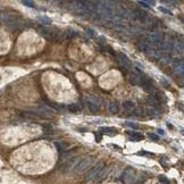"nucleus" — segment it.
Here are the masks:
<instances>
[{
    "label": "nucleus",
    "mask_w": 184,
    "mask_h": 184,
    "mask_svg": "<svg viewBox=\"0 0 184 184\" xmlns=\"http://www.w3.org/2000/svg\"><path fill=\"white\" fill-rule=\"evenodd\" d=\"M147 114L148 115H150V116H158L159 115V110H157V109H155V108H148L147 109Z\"/></svg>",
    "instance_id": "cd10ccee"
},
{
    "label": "nucleus",
    "mask_w": 184,
    "mask_h": 184,
    "mask_svg": "<svg viewBox=\"0 0 184 184\" xmlns=\"http://www.w3.org/2000/svg\"><path fill=\"white\" fill-rule=\"evenodd\" d=\"M157 132H158V133H159V134H160V135H163V136H164V135H165V132H164V129H158V131H157Z\"/></svg>",
    "instance_id": "e433bc0d"
},
{
    "label": "nucleus",
    "mask_w": 184,
    "mask_h": 184,
    "mask_svg": "<svg viewBox=\"0 0 184 184\" xmlns=\"http://www.w3.org/2000/svg\"><path fill=\"white\" fill-rule=\"evenodd\" d=\"M125 125H126V126H129V127H131V129H139L138 124H136V123H133V122H126V123H125Z\"/></svg>",
    "instance_id": "c756f323"
},
{
    "label": "nucleus",
    "mask_w": 184,
    "mask_h": 184,
    "mask_svg": "<svg viewBox=\"0 0 184 184\" xmlns=\"http://www.w3.org/2000/svg\"><path fill=\"white\" fill-rule=\"evenodd\" d=\"M83 102H84V105H85V107L88 108V110L90 111V112H92V114H97L98 111L100 110V108L97 106V105H94L93 102H91V101H89L87 98H84L83 99Z\"/></svg>",
    "instance_id": "9b49d317"
},
{
    "label": "nucleus",
    "mask_w": 184,
    "mask_h": 184,
    "mask_svg": "<svg viewBox=\"0 0 184 184\" xmlns=\"http://www.w3.org/2000/svg\"><path fill=\"white\" fill-rule=\"evenodd\" d=\"M22 3H23L24 6H26V7H30V8L35 7V3H34L33 1H30V0H23Z\"/></svg>",
    "instance_id": "c85d7f7f"
},
{
    "label": "nucleus",
    "mask_w": 184,
    "mask_h": 184,
    "mask_svg": "<svg viewBox=\"0 0 184 184\" xmlns=\"http://www.w3.org/2000/svg\"><path fill=\"white\" fill-rule=\"evenodd\" d=\"M85 98H87L89 101L93 102L94 105H97L99 108H100V107H101V105H102V102H101L100 98H99V97H97V95H93V94H91V95H87Z\"/></svg>",
    "instance_id": "f3484780"
},
{
    "label": "nucleus",
    "mask_w": 184,
    "mask_h": 184,
    "mask_svg": "<svg viewBox=\"0 0 184 184\" xmlns=\"http://www.w3.org/2000/svg\"><path fill=\"white\" fill-rule=\"evenodd\" d=\"M138 3H139L141 7H143V8H147V9L150 8V5L148 3L147 1H142V0H140V1H138Z\"/></svg>",
    "instance_id": "2f4dec72"
},
{
    "label": "nucleus",
    "mask_w": 184,
    "mask_h": 184,
    "mask_svg": "<svg viewBox=\"0 0 184 184\" xmlns=\"http://www.w3.org/2000/svg\"><path fill=\"white\" fill-rule=\"evenodd\" d=\"M116 59H117V63L123 66V68H131L132 67V61L129 60V58L125 54H123V52L116 54Z\"/></svg>",
    "instance_id": "0eeeda50"
},
{
    "label": "nucleus",
    "mask_w": 184,
    "mask_h": 184,
    "mask_svg": "<svg viewBox=\"0 0 184 184\" xmlns=\"http://www.w3.org/2000/svg\"><path fill=\"white\" fill-rule=\"evenodd\" d=\"M110 167H104L102 169H101V172L99 173V175L95 177V181H98V182H100V181H102L105 177H107V175L110 173Z\"/></svg>",
    "instance_id": "ddd939ff"
},
{
    "label": "nucleus",
    "mask_w": 184,
    "mask_h": 184,
    "mask_svg": "<svg viewBox=\"0 0 184 184\" xmlns=\"http://www.w3.org/2000/svg\"><path fill=\"white\" fill-rule=\"evenodd\" d=\"M95 162H97V159H95L94 156H88V157H85V158H83L78 162V164L74 167L73 172L76 174H82V173L89 170L91 167H93Z\"/></svg>",
    "instance_id": "f03ea898"
},
{
    "label": "nucleus",
    "mask_w": 184,
    "mask_h": 184,
    "mask_svg": "<svg viewBox=\"0 0 184 184\" xmlns=\"http://www.w3.org/2000/svg\"><path fill=\"white\" fill-rule=\"evenodd\" d=\"M136 179V172L133 167H127L122 174V181L126 184H132Z\"/></svg>",
    "instance_id": "423d86ee"
},
{
    "label": "nucleus",
    "mask_w": 184,
    "mask_h": 184,
    "mask_svg": "<svg viewBox=\"0 0 184 184\" xmlns=\"http://www.w3.org/2000/svg\"><path fill=\"white\" fill-rule=\"evenodd\" d=\"M0 20H1L2 24H5L6 26H8L12 30H17V29H20L23 26V22L22 20H19L16 16H13V15H9V14L1 15Z\"/></svg>",
    "instance_id": "7ed1b4c3"
},
{
    "label": "nucleus",
    "mask_w": 184,
    "mask_h": 184,
    "mask_svg": "<svg viewBox=\"0 0 184 184\" xmlns=\"http://www.w3.org/2000/svg\"><path fill=\"white\" fill-rule=\"evenodd\" d=\"M104 167H105V164H104V163H98L95 166L91 167V168L87 172V174H85V176H84V181H85V182H90V181L95 180V177L99 175V173L101 172V169H102Z\"/></svg>",
    "instance_id": "20e7f679"
},
{
    "label": "nucleus",
    "mask_w": 184,
    "mask_h": 184,
    "mask_svg": "<svg viewBox=\"0 0 184 184\" xmlns=\"http://www.w3.org/2000/svg\"><path fill=\"white\" fill-rule=\"evenodd\" d=\"M140 78H141V75H139V74H133V75L129 76V82H131V84H133V85H139Z\"/></svg>",
    "instance_id": "aec40b11"
},
{
    "label": "nucleus",
    "mask_w": 184,
    "mask_h": 184,
    "mask_svg": "<svg viewBox=\"0 0 184 184\" xmlns=\"http://www.w3.org/2000/svg\"><path fill=\"white\" fill-rule=\"evenodd\" d=\"M138 49L148 56H152V54H153V49L151 48L150 43L148 42L147 40L139 41V42H138Z\"/></svg>",
    "instance_id": "6e6552de"
},
{
    "label": "nucleus",
    "mask_w": 184,
    "mask_h": 184,
    "mask_svg": "<svg viewBox=\"0 0 184 184\" xmlns=\"http://www.w3.org/2000/svg\"><path fill=\"white\" fill-rule=\"evenodd\" d=\"M55 146L57 148V150L61 153L64 151H66L68 148H70V143L68 142H65V141H58V142H55Z\"/></svg>",
    "instance_id": "4468645a"
},
{
    "label": "nucleus",
    "mask_w": 184,
    "mask_h": 184,
    "mask_svg": "<svg viewBox=\"0 0 184 184\" xmlns=\"http://www.w3.org/2000/svg\"><path fill=\"white\" fill-rule=\"evenodd\" d=\"M39 33H40V35H42L43 37H47V39H56L55 32L52 30H50L49 27H46V26H40Z\"/></svg>",
    "instance_id": "9d476101"
},
{
    "label": "nucleus",
    "mask_w": 184,
    "mask_h": 184,
    "mask_svg": "<svg viewBox=\"0 0 184 184\" xmlns=\"http://www.w3.org/2000/svg\"><path fill=\"white\" fill-rule=\"evenodd\" d=\"M159 181L162 182L163 184H169V181L167 180V177L164 176V175H162V176H159Z\"/></svg>",
    "instance_id": "72a5a7b5"
},
{
    "label": "nucleus",
    "mask_w": 184,
    "mask_h": 184,
    "mask_svg": "<svg viewBox=\"0 0 184 184\" xmlns=\"http://www.w3.org/2000/svg\"><path fill=\"white\" fill-rule=\"evenodd\" d=\"M170 65H172V68H173L174 71H176L180 66L184 65V61H183V59H182V58H174V59H172Z\"/></svg>",
    "instance_id": "2eb2a0df"
},
{
    "label": "nucleus",
    "mask_w": 184,
    "mask_h": 184,
    "mask_svg": "<svg viewBox=\"0 0 184 184\" xmlns=\"http://www.w3.org/2000/svg\"><path fill=\"white\" fill-rule=\"evenodd\" d=\"M85 32H87V34H88V35H90V37H95V31H94V30H92V29H89V27H88V29H85Z\"/></svg>",
    "instance_id": "473e14b6"
},
{
    "label": "nucleus",
    "mask_w": 184,
    "mask_h": 184,
    "mask_svg": "<svg viewBox=\"0 0 184 184\" xmlns=\"http://www.w3.org/2000/svg\"><path fill=\"white\" fill-rule=\"evenodd\" d=\"M100 132H102L104 134H116L117 129L114 127H100Z\"/></svg>",
    "instance_id": "4be33fe9"
},
{
    "label": "nucleus",
    "mask_w": 184,
    "mask_h": 184,
    "mask_svg": "<svg viewBox=\"0 0 184 184\" xmlns=\"http://www.w3.org/2000/svg\"><path fill=\"white\" fill-rule=\"evenodd\" d=\"M159 10H160L162 13L166 14V15H173V13H172V12H170L169 9H167V8L163 7V6H160V7H159Z\"/></svg>",
    "instance_id": "7c9ffc66"
},
{
    "label": "nucleus",
    "mask_w": 184,
    "mask_h": 184,
    "mask_svg": "<svg viewBox=\"0 0 184 184\" xmlns=\"http://www.w3.org/2000/svg\"><path fill=\"white\" fill-rule=\"evenodd\" d=\"M108 110H109V112L112 114V115L117 114V112L119 111V106H118V104H117V102H115V101L110 102V104L108 105Z\"/></svg>",
    "instance_id": "6ab92c4d"
},
{
    "label": "nucleus",
    "mask_w": 184,
    "mask_h": 184,
    "mask_svg": "<svg viewBox=\"0 0 184 184\" xmlns=\"http://www.w3.org/2000/svg\"><path fill=\"white\" fill-rule=\"evenodd\" d=\"M146 40H147L149 43L151 42V43L158 44V43H160L162 41H164V34H163V33H158V32H151V33L148 34Z\"/></svg>",
    "instance_id": "1a4fd4ad"
},
{
    "label": "nucleus",
    "mask_w": 184,
    "mask_h": 184,
    "mask_svg": "<svg viewBox=\"0 0 184 184\" xmlns=\"http://www.w3.org/2000/svg\"><path fill=\"white\" fill-rule=\"evenodd\" d=\"M143 114H144V110H143L142 108H139V107H136V108H133V109H132V115H133V116L141 117Z\"/></svg>",
    "instance_id": "5701e85b"
},
{
    "label": "nucleus",
    "mask_w": 184,
    "mask_h": 184,
    "mask_svg": "<svg viewBox=\"0 0 184 184\" xmlns=\"http://www.w3.org/2000/svg\"><path fill=\"white\" fill-rule=\"evenodd\" d=\"M147 136L150 139V140H152V141H159L160 140V138H159V135L158 134H156V133H152V132H149L147 133Z\"/></svg>",
    "instance_id": "a878e982"
},
{
    "label": "nucleus",
    "mask_w": 184,
    "mask_h": 184,
    "mask_svg": "<svg viewBox=\"0 0 184 184\" xmlns=\"http://www.w3.org/2000/svg\"><path fill=\"white\" fill-rule=\"evenodd\" d=\"M42 129L46 132V134H49V133L51 132V129H49V127H47V126H42Z\"/></svg>",
    "instance_id": "f704fd0d"
},
{
    "label": "nucleus",
    "mask_w": 184,
    "mask_h": 184,
    "mask_svg": "<svg viewBox=\"0 0 184 184\" xmlns=\"http://www.w3.org/2000/svg\"><path fill=\"white\" fill-rule=\"evenodd\" d=\"M148 104H149L150 108H155V109L159 110L160 102H159V100H158L156 97H153V95H150V97H148Z\"/></svg>",
    "instance_id": "f8f14e48"
},
{
    "label": "nucleus",
    "mask_w": 184,
    "mask_h": 184,
    "mask_svg": "<svg viewBox=\"0 0 184 184\" xmlns=\"http://www.w3.org/2000/svg\"><path fill=\"white\" fill-rule=\"evenodd\" d=\"M133 102L131 101V100H126V101H124L123 102V108H124V110H131V109H133Z\"/></svg>",
    "instance_id": "393cba45"
},
{
    "label": "nucleus",
    "mask_w": 184,
    "mask_h": 184,
    "mask_svg": "<svg viewBox=\"0 0 184 184\" xmlns=\"http://www.w3.org/2000/svg\"><path fill=\"white\" fill-rule=\"evenodd\" d=\"M116 2L112 1H104L100 2V6L98 7V14L101 16V18L111 19L115 16V8Z\"/></svg>",
    "instance_id": "f257e3e1"
},
{
    "label": "nucleus",
    "mask_w": 184,
    "mask_h": 184,
    "mask_svg": "<svg viewBox=\"0 0 184 184\" xmlns=\"http://www.w3.org/2000/svg\"><path fill=\"white\" fill-rule=\"evenodd\" d=\"M129 141H140L143 139V135L139 132H129Z\"/></svg>",
    "instance_id": "dca6fc26"
},
{
    "label": "nucleus",
    "mask_w": 184,
    "mask_h": 184,
    "mask_svg": "<svg viewBox=\"0 0 184 184\" xmlns=\"http://www.w3.org/2000/svg\"><path fill=\"white\" fill-rule=\"evenodd\" d=\"M65 35L67 39H72V37H75L78 35V33L76 32V31H74V30H68L66 33H65Z\"/></svg>",
    "instance_id": "bb28decb"
},
{
    "label": "nucleus",
    "mask_w": 184,
    "mask_h": 184,
    "mask_svg": "<svg viewBox=\"0 0 184 184\" xmlns=\"http://www.w3.org/2000/svg\"><path fill=\"white\" fill-rule=\"evenodd\" d=\"M162 83H163L164 85H169V82H167L165 78H162Z\"/></svg>",
    "instance_id": "c9c22d12"
},
{
    "label": "nucleus",
    "mask_w": 184,
    "mask_h": 184,
    "mask_svg": "<svg viewBox=\"0 0 184 184\" xmlns=\"http://www.w3.org/2000/svg\"><path fill=\"white\" fill-rule=\"evenodd\" d=\"M81 160V158L78 156H73L71 158H68L64 164L61 166V172L64 174H67L70 172H73L74 167L78 164V162Z\"/></svg>",
    "instance_id": "39448f33"
},
{
    "label": "nucleus",
    "mask_w": 184,
    "mask_h": 184,
    "mask_svg": "<svg viewBox=\"0 0 184 184\" xmlns=\"http://www.w3.org/2000/svg\"><path fill=\"white\" fill-rule=\"evenodd\" d=\"M37 20H39L41 24H43V25H51V24H52L51 19L48 18L47 16H43V15H40V16L37 17Z\"/></svg>",
    "instance_id": "412c9836"
},
{
    "label": "nucleus",
    "mask_w": 184,
    "mask_h": 184,
    "mask_svg": "<svg viewBox=\"0 0 184 184\" xmlns=\"http://www.w3.org/2000/svg\"><path fill=\"white\" fill-rule=\"evenodd\" d=\"M67 109L70 111H72V112H78V111L82 109V107H81L80 105H77V104H73V105H70V106L67 107Z\"/></svg>",
    "instance_id": "b1692460"
},
{
    "label": "nucleus",
    "mask_w": 184,
    "mask_h": 184,
    "mask_svg": "<svg viewBox=\"0 0 184 184\" xmlns=\"http://www.w3.org/2000/svg\"><path fill=\"white\" fill-rule=\"evenodd\" d=\"M170 61H172V58H170V56L169 55H165V54H164V55L159 58V65H160V66L169 65Z\"/></svg>",
    "instance_id": "a211bd4d"
}]
</instances>
